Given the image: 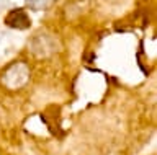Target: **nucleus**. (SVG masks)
<instances>
[{
	"instance_id": "1",
	"label": "nucleus",
	"mask_w": 157,
	"mask_h": 155,
	"mask_svg": "<svg viewBox=\"0 0 157 155\" xmlns=\"http://www.w3.org/2000/svg\"><path fill=\"white\" fill-rule=\"evenodd\" d=\"M7 23L10 26H13V28H28L29 26V18H28V15L25 13L23 10H15V12H12L10 15L7 17Z\"/></svg>"
}]
</instances>
